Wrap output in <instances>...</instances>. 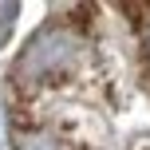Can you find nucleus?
Instances as JSON below:
<instances>
[{
    "label": "nucleus",
    "instance_id": "obj_1",
    "mask_svg": "<svg viewBox=\"0 0 150 150\" xmlns=\"http://www.w3.org/2000/svg\"><path fill=\"white\" fill-rule=\"evenodd\" d=\"M79 59V40L63 28H52V32H40L32 40V47L24 52L20 59V79L24 83H36V79H52V75L67 71L71 63Z\"/></svg>",
    "mask_w": 150,
    "mask_h": 150
},
{
    "label": "nucleus",
    "instance_id": "obj_2",
    "mask_svg": "<svg viewBox=\"0 0 150 150\" xmlns=\"http://www.w3.org/2000/svg\"><path fill=\"white\" fill-rule=\"evenodd\" d=\"M20 150H63V146H59V138H52V134H28Z\"/></svg>",
    "mask_w": 150,
    "mask_h": 150
},
{
    "label": "nucleus",
    "instance_id": "obj_3",
    "mask_svg": "<svg viewBox=\"0 0 150 150\" xmlns=\"http://www.w3.org/2000/svg\"><path fill=\"white\" fill-rule=\"evenodd\" d=\"M146 47H150V28H146Z\"/></svg>",
    "mask_w": 150,
    "mask_h": 150
}]
</instances>
